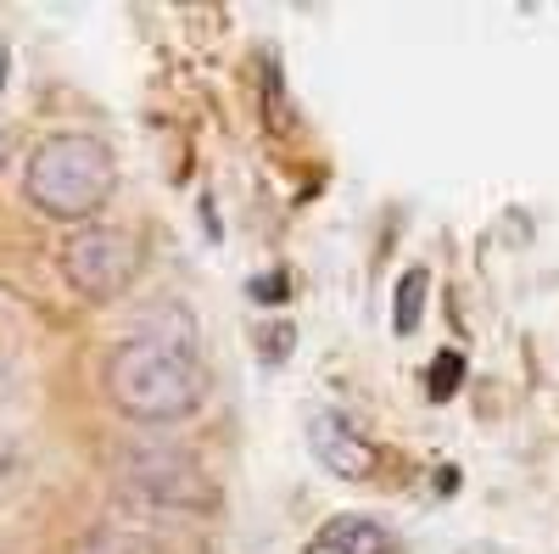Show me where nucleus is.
Returning <instances> with one entry per match:
<instances>
[{
  "instance_id": "obj_11",
  "label": "nucleus",
  "mask_w": 559,
  "mask_h": 554,
  "mask_svg": "<svg viewBox=\"0 0 559 554\" xmlns=\"http://www.w3.org/2000/svg\"><path fill=\"white\" fill-rule=\"evenodd\" d=\"M292 342H297V331H292V326H280V331H269V337H263V358H274V364H280V358L292 353Z\"/></svg>"
},
{
  "instance_id": "obj_12",
  "label": "nucleus",
  "mask_w": 559,
  "mask_h": 554,
  "mask_svg": "<svg viewBox=\"0 0 559 554\" xmlns=\"http://www.w3.org/2000/svg\"><path fill=\"white\" fill-rule=\"evenodd\" d=\"M286 292H292L286 274H280V281H274V274H269V281H252V297H258V303H286Z\"/></svg>"
},
{
  "instance_id": "obj_4",
  "label": "nucleus",
  "mask_w": 559,
  "mask_h": 554,
  "mask_svg": "<svg viewBox=\"0 0 559 554\" xmlns=\"http://www.w3.org/2000/svg\"><path fill=\"white\" fill-rule=\"evenodd\" d=\"M140 236L123 224H84L62 241V274L84 303H118L140 274Z\"/></svg>"
},
{
  "instance_id": "obj_7",
  "label": "nucleus",
  "mask_w": 559,
  "mask_h": 554,
  "mask_svg": "<svg viewBox=\"0 0 559 554\" xmlns=\"http://www.w3.org/2000/svg\"><path fill=\"white\" fill-rule=\"evenodd\" d=\"M426 297H431V269H408L403 281H397V292H392V331L397 337H408L419 319H426Z\"/></svg>"
},
{
  "instance_id": "obj_3",
  "label": "nucleus",
  "mask_w": 559,
  "mask_h": 554,
  "mask_svg": "<svg viewBox=\"0 0 559 554\" xmlns=\"http://www.w3.org/2000/svg\"><path fill=\"white\" fill-rule=\"evenodd\" d=\"M112 476L129 498L152 504V510L174 516H213L218 510V482L191 448L179 443H123L112 453Z\"/></svg>"
},
{
  "instance_id": "obj_15",
  "label": "nucleus",
  "mask_w": 559,
  "mask_h": 554,
  "mask_svg": "<svg viewBox=\"0 0 559 554\" xmlns=\"http://www.w3.org/2000/svg\"><path fill=\"white\" fill-rule=\"evenodd\" d=\"M0 381H7V376H0Z\"/></svg>"
},
{
  "instance_id": "obj_9",
  "label": "nucleus",
  "mask_w": 559,
  "mask_h": 554,
  "mask_svg": "<svg viewBox=\"0 0 559 554\" xmlns=\"http://www.w3.org/2000/svg\"><path fill=\"white\" fill-rule=\"evenodd\" d=\"M23 471H28V459H23V443L0 432V498H7V493H12L17 482H23Z\"/></svg>"
},
{
  "instance_id": "obj_10",
  "label": "nucleus",
  "mask_w": 559,
  "mask_h": 554,
  "mask_svg": "<svg viewBox=\"0 0 559 554\" xmlns=\"http://www.w3.org/2000/svg\"><path fill=\"white\" fill-rule=\"evenodd\" d=\"M73 554H152L140 538H123V532H90Z\"/></svg>"
},
{
  "instance_id": "obj_6",
  "label": "nucleus",
  "mask_w": 559,
  "mask_h": 554,
  "mask_svg": "<svg viewBox=\"0 0 559 554\" xmlns=\"http://www.w3.org/2000/svg\"><path fill=\"white\" fill-rule=\"evenodd\" d=\"M302 554H392V532L376 516H331Z\"/></svg>"
},
{
  "instance_id": "obj_14",
  "label": "nucleus",
  "mask_w": 559,
  "mask_h": 554,
  "mask_svg": "<svg viewBox=\"0 0 559 554\" xmlns=\"http://www.w3.org/2000/svg\"><path fill=\"white\" fill-rule=\"evenodd\" d=\"M0 157H7V129H0Z\"/></svg>"
},
{
  "instance_id": "obj_2",
  "label": "nucleus",
  "mask_w": 559,
  "mask_h": 554,
  "mask_svg": "<svg viewBox=\"0 0 559 554\" xmlns=\"http://www.w3.org/2000/svg\"><path fill=\"white\" fill-rule=\"evenodd\" d=\"M118 191V157L102 134L90 129H57L28 152L23 163V197L62 224L96 219L102 202Z\"/></svg>"
},
{
  "instance_id": "obj_1",
  "label": "nucleus",
  "mask_w": 559,
  "mask_h": 554,
  "mask_svg": "<svg viewBox=\"0 0 559 554\" xmlns=\"http://www.w3.org/2000/svg\"><path fill=\"white\" fill-rule=\"evenodd\" d=\"M102 392L134 426H179L207 398V364L197 347V319L174 314L140 337H123L102 358Z\"/></svg>"
},
{
  "instance_id": "obj_13",
  "label": "nucleus",
  "mask_w": 559,
  "mask_h": 554,
  "mask_svg": "<svg viewBox=\"0 0 559 554\" xmlns=\"http://www.w3.org/2000/svg\"><path fill=\"white\" fill-rule=\"evenodd\" d=\"M7 79H12V39L0 28V90H7Z\"/></svg>"
},
{
  "instance_id": "obj_5",
  "label": "nucleus",
  "mask_w": 559,
  "mask_h": 554,
  "mask_svg": "<svg viewBox=\"0 0 559 554\" xmlns=\"http://www.w3.org/2000/svg\"><path fill=\"white\" fill-rule=\"evenodd\" d=\"M308 453L342 482H364L369 471H376V448H369V437L347 421L342 409H319L308 421Z\"/></svg>"
},
{
  "instance_id": "obj_8",
  "label": "nucleus",
  "mask_w": 559,
  "mask_h": 554,
  "mask_svg": "<svg viewBox=\"0 0 559 554\" xmlns=\"http://www.w3.org/2000/svg\"><path fill=\"white\" fill-rule=\"evenodd\" d=\"M459 381H464V353H437V358H431V381H426V392H431L437 403H448V398L459 392Z\"/></svg>"
}]
</instances>
